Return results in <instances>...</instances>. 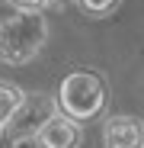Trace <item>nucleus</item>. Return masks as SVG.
Segmentation results:
<instances>
[{
  "label": "nucleus",
  "instance_id": "obj_1",
  "mask_svg": "<svg viewBox=\"0 0 144 148\" xmlns=\"http://www.w3.org/2000/svg\"><path fill=\"white\" fill-rule=\"evenodd\" d=\"M48 42V23L42 10H16L13 16L0 19V61L19 68L42 55Z\"/></svg>",
  "mask_w": 144,
  "mask_h": 148
},
{
  "label": "nucleus",
  "instance_id": "obj_2",
  "mask_svg": "<svg viewBox=\"0 0 144 148\" xmlns=\"http://www.w3.org/2000/svg\"><path fill=\"white\" fill-rule=\"evenodd\" d=\"M58 110L67 113L70 119L77 122H93L96 116H103L106 103H109V87L106 77L99 71H90V68H77L70 71L67 77L58 87Z\"/></svg>",
  "mask_w": 144,
  "mask_h": 148
},
{
  "label": "nucleus",
  "instance_id": "obj_3",
  "mask_svg": "<svg viewBox=\"0 0 144 148\" xmlns=\"http://www.w3.org/2000/svg\"><path fill=\"white\" fill-rule=\"evenodd\" d=\"M58 110V103L51 100L48 93H26V100H22V106L13 113V119L7 122V142L10 145H19V142H26L39 132V126L48 119Z\"/></svg>",
  "mask_w": 144,
  "mask_h": 148
},
{
  "label": "nucleus",
  "instance_id": "obj_4",
  "mask_svg": "<svg viewBox=\"0 0 144 148\" xmlns=\"http://www.w3.org/2000/svg\"><path fill=\"white\" fill-rule=\"evenodd\" d=\"M32 142H35V148H80L83 145V126L77 119H70L67 113L55 110L39 126Z\"/></svg>",
  "mask_w": 144,
  "mask_h": 148
},
{
  "label": "nucleus",
  "instance_id": "obj_5",
  "mask_svg": "<svg viewBox=\"0 0 144 148\" xmlns=\"http://www.w3.org/2000/svg\"><path fill=\"white\" fill-rule=\"evenodd\" d=\"M103 148H144L141 116H109L103 122Z\"/></svg>",
  "mask_w": 144,
  "mask_h": 148
},
{
  "label": "nucleus",
  "instance_id": "obj_6",
  "mask_svg": "<svg viewBox=\"0 0 144 148\" xmlns=\"http://www.w3.org/2000/svg\"><path fill=\"white\" fill-rule=\"evenodd\" d=\"M22 100H26V93H22L19 87L7 84V81H0V129L7 126V122L13 119V113L22 106Z\"/></svg>",
  "mask_w": 144,
  "mask_h": 148
},
{
  "label": "nucleus",
  "instance_id": "obj_7",
  "mask_svg": "<svg viewBox=\"0 0 144 148\" xmlns=\"http://www.w3.org/2000/svg\"><path fill=\"white\" fill-rule=\"evenodd\" d=\"M118 3H122V0H77V7H80L87 16H93V19L112 16V13L118 10Z\"/></svg>",
  "mask_w": 144,
  "mask_h": 148
},
{
  "label": "nucleus",
  "instance_id": "obj_8",
  "mask_svg": "<svg viewBox=\"0 0 144 148\" xmlns=\"http://www.w3.org/2000/svg\"><path fill=\"white\" fill-rule=\"evenodd\" d=\"M10 7H16V10H42L45 7V0H7Z\"/></svg>",
  "mask_w": 144,
  "mask_h": 148
},
{
  "label": "nucleus",
  "instance_id": "obj_9",
  "mask_svg": "<svg viewBox=\"0 0 144 148\" xmlns=\"http://www.w3.org/2000/svg\"><path fill=\"white\" fill-rule=\"evenodd\" d=\"M67 3H74V0H45V7H67Z\"/></svg>",
  "mask_w": 144,
  "mask_h": 148
},
{
  "label": "nucleus",
  "instance_id": "obj_10",
  "mask_svg": "<svg viewBox=\"0 0 144 148\" xmlns=\"http://www.w3.org/2000/svg\"><path fill=\"white\" fill-rule=\"evenodd\" d=\"M0 138H3V129H0Z\"/></svg>",
  "mask_w": 144,
  "mask_h": 148
}]
</instances>
